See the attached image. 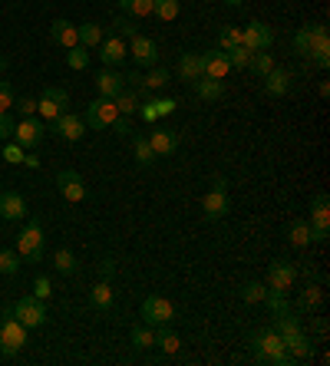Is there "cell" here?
Returning <instances> with one entry per match:
<instances>
[{
	"mask_svg": "<svg viewBox=\"0 0 330 366\" xmlns=\"http://www.w3.org/2000/svg\"><path fill=\"white\" fill-rule=\"evenodd\" d=\"M93 83H96V89H100V96H106V100H113L116 93L126 89V79H123V73H116V70H100Z\"/></svg>",
	"mask_w": 330,
	"mask_h": 366,
	"instance_id": "d6986e66",
	"label": "cell"
},
{
	"mask_svg": "<svg viewBox=\"0 0 330 366\" xmlns=\"http://www.w3.org/2000/svg\"><path fill=\"white\" fill-rule=\"evenodd\" d=\"M265 294H267V287H265V284H258V280H248V284L242 287V297L248 303H261V301H265Z\"/></svg>",
	"mask_w": 330,
	"mask_h": 366,
	"instance_id": "ee69618b",
	"label": "cell"
},
{
	"mask_svg": "<svg viewBox=\"0 0 330 366\" xmlns=\"http://www.w3.org/2000/svg\"><path fill=\"white\" fill-rule=\"evenodd\" d=\"M0 218H7V221L26 218V202L20 198V191H3L0 195Z\"/></svg>",
	"mask_w": 330,
	"mask_h": 366,
	"instance_id": "ffe728a7",
	"label": "cell"
},
{
	"mask_svg": "<svg viewBox=\"0 0 330 366\" xmlns=\"http://www.w3.org/2000/svg\"><path fill=\"white\" fill-rule=\"evenodd\" d=\"M119 7H123L129 17H149L155 7V0H119Z\"/></svg>",
	"mask_w": 330,
	"mask_h": 366,
	"instance_id": "74e56055",
	"label": "cell"
},
{
	"mask_svg": "<svg viewBox=\"0 0 330 366\" xmlns=\"http://www.w3.org/2000/svg\"><path fill=\"white\" fill-rule=\"evenodd\" d=\"M50 294H53L50 278H37V280H33V297H37V301H50Z\"/></svg>",
	"mask_w": 330,
	"mask_h": 366,
	"instance_id": "681fc988",
	"label": "cell"
},
{
	"mask_svg": "<svg viewBox=\"0 0 330 366\" xmlns=\"http://www.w3.org/2000/svg\"><path fill=\"white\" fill-rule=\"evenodd\" d=\"M311 40H314V24L301 26V30L294 33V53H297V56H307V50H311Z\"/></svg>",
	"mask_w": 330,
	"mask_h": 366,
	"instance_id": "f35d334b",
	"label": "cell"
},
{
	"mask_svg": "<svg viewBox=\"0 0 330 366\" xmlns=\"http://www.w3.org/2000/svg\"><path fill=\"white\" fill-rule=\"evenodd\" d=\"M288 238H291L294 248H307L311 244V221H291V228H288Z\"/></svg>",
	"mask_w": 330,
	"mask_h": 366,
	"instance_id": "4dcf8cb0",
	"label": "cell"
},
{
	"mask_svg": "<svg viewBox=\"0 0 330 366\" xmlns=\"http://www.w3.org/2000/svg\"><path fill=\"white\" fill-rule=\"evenodd\" d=\"M13 317H17L26 330L43 327V324H47V307H43V301H37V297H20V301L13 303Z\"/></svg>",
	"mask_w": 330,
	"mask_h": 366,
	"instance_id": "52a82bcc",
	"label": "cell"
},
{
	"mask_svg": "<svg viewBox=\"0 0 330 366\" xmlns=\"http://www.w3.org/2000/svg\"><path fill=\"white\" fill-rule=\"evenodd\" d=\"M53 264H56V271H60V274H73V271H77V254L70 251V248H60V251L53 254Z\"/></svg>",
	"mask_w": 330,
	"mask_h": 366,
	"instance_id": "8d00e7d4",
	"label": "cell"
},
{
	"mask_svg": "<svg viewBox=\"0 0 330 366\" xmlns=\"http://www.w3.org/2000/svg\"><path fill=\"white\" fill-rule=\"evenodd\" d=\"M265 89L271 93V96H284V93L291 89V70H281V66H274V70L265 76Z\"/></svg>",
	"mask_w": 330,
	"mask_h": 366,
	"instance_id": "603a6c76",
	"label": "cell"
},
{
	"mask_svg": "<svg viewBox=\"0 0 330 366\" xmlns=\"http://www.w3.org/2000/svg\"><path fill=\"white\" fill-rule=\"evenodd\" d=\"M0 66H7V60H0Z\"/></svg>",
	"mask_w": 330,
	"mask_h": 366,
	"instance_id": "94428289",
	"label": "cell"
},
{
	"mask_svg": "<svg viewBox=\"0 0 330 366\" xmlns=\"http://www.w3.org/2000/svg\"><path fill=\"white\" fill-rule=\"evenodd\" d=\"M116 119H119V109H116V102L106 100V96H100V100L89 102L86 119H83V122H86L89 129H113Z\"/></svg>",
	"mask_w": 330,
	"mask_h": 366,
	"instance_id": "8992f818",
	"label": "cell"
},
{
	"mask_svg": "<svg viewBox=\"0 0 330 366\" xmlns=\"http://www.w3.org/2000/svg\"><path fill=\"white\" fill-rule=\"evenodd\" d=\"M139 317H142V324H149V327H168V324L175 320V303L152 294V297L142 301Z\"/></svg>",
	"mask_w": 330,
	"mask_h": 366,
	"instance_id": "3957f363",
	"label": "cell"
},
{
	"mask_svg": "<svg viewBox=\"0 0 330 366\" xmlns=\"http://www.w3.org/2000/svg\"><path fill=\"white\" fill-rule=\"evenodd\" d=\"M307 56L320 66V70H327L330 66V33L324 24H314V40H311V50Z\"/></svg>",
	"mask_w": 330,
	"mask_h": 366,
	"instance_id": "e0dca14e",
	"label": "cell"
},
{
	"mask_svg": "<svg viewBox=\"0 0 330 366\" xmlns=\"http://www.w3.org/2000/svg\"><path fill=\"white\" fill-rule=\"evenodd\" d=\"M113 102H116V109H119V116H136L139 113V106H142L136 89H123V93H116Z\"/></svg>",
	"mask_w": 330,
	"mask_h": 366,
	"instance_id": "4316f807",
	"label": "cell"
},
{
	"mask_svg": "<svg viewBox=\"0 0 330 366\" xmlns=\"http://www.w3.org/2000/svg\"><path fill=\"white\" fill-rule=\"evenodd\" d=\"M126 53H129V47H126V40H123V37H106L100 43V60L106 66L123 63V60H126Z\"/></svg>",
	"mask_w": 330,
	"mask_h": 366,
	"instance_id": "ac0fdd59",
	"label": "cell"
},
{
	"mask_svg": "<svg viewBox=\"0 0 330 366\" xmlns=\"http://www.w3.org/2000/svg\"><path fill=\"white\" fill-rule=\"evenodd\" d=\"M195 93H198L205 102H215V100L225 96V83H221V79H208V76H202V79H195Z\"/></svg>",
	"mask_w": 330,
	"mask_h": 366,
	"instance_id": "d4e9b609",
	"label": "cell"
},
{
	"mask_svg": "<svg viewBox=\"0 0 330 366\" xmlns=\"http://www.w3.org/2000/svg\"><path fill=\"white\" fill-rule=\"evenodd\" d=\"M294 278H297V267L288 264V261H274V264L267 267V291H281L288 294L294 287Z\"/></svg>",
	"mask_w": 330,
	"mask_h": 366,
	"instance_id": "7c38bea8",
	"label": "cell"
},
{
	"mask_svg": "<svg viewBox=\"0 0 330 366\" xmlns=\"http://www.w3.org/2000/svg\"><path fill=\"white\" fill-rule=\"evenodd\" d=\"M102 40H106V33H102V26L100 24H83L79 26V43H83V47H100Z\"/></svg>",
	"mask_w": 330,
	"mask_h": 366,
	"instance_id": "e575fe53",
	"label": "cell"
},
{
	"mask_svg": "<svg viewBox=\"0 0 330 366\" xmlns=\"http://www.w3.org/2000/svg\"><path fill=\"white\" fill-rule=\"evenodd\" d=\"M123 79H126L129 86H139V79H142V76H139V73H136V70H129V73H126V76H123Z\"/></svg>",
	"mask_w": 330,
	"mask_h": 366,
	"instance_id": "9f6ffc18",
	"label": "cell"
},
{
	"mask_svg": "<svg viewBox=\"0 0 330 366\" xmlns=\"http://www.w3.org/2000/svg\"><path fill=\"white\" fill-rule=\"evenodd\" d=\"M198 56H202V76H208V79H225L231 73L228 53L225 50H205Z\"/></svg>",
	"mask_w": 330,
	"mask_h": 366,
	"instance_id": "2e32d148",
	"label": "cell"
},
{
	"mask_svg": "<svg viewBox=\"0 0 330 366\" xmlns=\"http://www.w3.org/2000/svg\"><path fill=\"white\" fill-rule=\"evenodd\" d=\"M56 189H60V195H63L66 202H73V205L86 198V185H83L79 172H73V168H63V172L56 175Z\"/></svg>",
	"mask_w": 330,
	"mask_h": 366,
	"instance_id": "5bb4252c",
	"label": "cell"
},
{
	"mask_svg": "<svg viewBox=\"0 0 330 366\" xmlns=\"http://www.w3.org/2000/svg\"><path fill=\"white\" fill-rule=\"evenodd\" d=\"M53 132H56L63 142H79L83 136H86V122L73 113H63V116L53 119Z\"/></svg>",
	"mask_w": 330,
	"mask_h": 366,
	"instance_id": "9a60e30c",
	"label": "cell"
},
{
	"mask_svg": "<svg viewBox=\"0 0 330 366\" xmlns=\"http://www.w3.org/2000/svg\"><path fill=\"white\" fill-rule=\"evenodd\" d=\"M50 33H53V40H56L60 47H66V50H73V47L79 43V26H73L70 20H53Z\"/></svg>",
	"mask_w": 330,
	"mask_h": 366,
	"instance_id": "7402d4cb",
	"label": "cell"
},
{
	"mask_svg": "<svg viewBox=\"0 0 330 366\" xmlns=\"http://www.w3.org/2000/svg\"><path fill=\"white\" fill-rule=\"evenodd\" d=\"M17 254H20V261H43V228L40 221H30V225L20 231V238H17Z\"/></svg>",
	"mask_w": 330,
	"mask_h": 366,
	"instance_id": "277c9868",
	"label": "cell"
},
{
	"mask_svg": "<svg viewBox=\"0 0 330 366\" xmlns=\"http://www.w3.org/2000/svg\"><path fill=\"white\" fill-rule=\"evenodd\" d=\"M113 271H116V264H113V261H102V278L109 280V274H113Z\"/></svg>",
	"mask_w": 330,
	"mask_h": 366,
	"instance_id": "680465c9",
	"label": "cell"
},
{
	"mask_svg": "<svg viewBox=\"0 0 330 366\" xmlns=\"http://www.w3.org/2000/svg\"><path fill=\"white\" fill-rule=\"evenodd\" d=\"M13 126H17V122L10 119V113H0V139H10Z\"/></svg>",
	"mask_w": 330,
	"mask_h": 366,
	"instance_id": "db71d44e",
	"label": "cell"
},
{
	"mask_svg": "<svg viewBox=\"0 0 330 366\" xmlns=\"http://www.w3.org/2000/svg\"><path fill=\"white\" fill-rule=\"evenodd\" d=\"M225 3H228V7H242L244 0H225Z\"/></svg>",
	"mask_w": 330,
	"mask_h": 366,
	"instance_id": "91938a15",
	"label": "cell"
},
{
	"mask_svg": "<svg viewBox=\"0 0 330 366\" xmlns=\"http://www.w3.org/2000/svg\"><path fill=\"white\" fill-rule=\"evenodd\" d=\"M116 37H123V40H132L136 37V33H139V30H136V24H132V20H126V17H116Z\"/></svg>",
	"mask_w": 330,
	"mask_h": 366,
	"instance_id": "7dc6e473",
	"label": "cell"
},
{
	"mask_svg": "<svg viewBox=\"0 0 330 366\" xmlns=\"http://www.w3.org/2000/svg\"><path fill=\"white\" fill-rule=\"evenodd\" d=\"M327 231H330V202L320 191V195H314V205H311V241H327Z\"/></svg>",
	"mask_w": 330,
	"mask_h": 366,
	"instance_id": "30bf717a",
	"label": "cell"
},
{
	"mask_svg": "<svg viewBox=\"0 0 330 366\" xmlns=\"http://www.w3.org/2000/svg\"><path fill=\"white\" fill-rule=\"evenodd\" d=\"M43 132H47V122L37 119V116H26V119H20V122L13 126V142L24 145V149H37L40 139H43Z\"/></svg>",
	"mask_w": 330,
	"mask_h": 366,
	"instance_id": "ba28073f",
	"label": "cell"
},
{
	"mask_svg": "<svg viewBox=\"0 0 330 366\" xmlns=\"http://www.w3.org/2000/svg\"><path fill=\"white\" fill-rule=\"evenodd\" d=\"M149 145H152L155 155H172V152L178 149V132L175 129H152Z\"/></svg>",
	"mask_w": 330,
	"mask_h": 366,
	"instance_id": "44dd1931",
	"label": "cell"
},
{
	"mask_svg": "<svg viewBox=\"0 0 330 366\" xmlns=\"http://www.w3.org/2000/svg\"><path fill=\"white\" fill-rule=\"evenodd\" d=\"M66 102H70V96H66L63 89H43V96L37 100V116L43 119V122H53L56 116H63L66 113Z\"/></svg>",
	"mask_w": 330,
	"mask_h": 366,
	"instance_id": "9c48e42d",
	"label": "cell"
},
{
	"mask_svg": "<svg viewBox=\"0 0 330 366\" xmlns=\"http://www.w3.org/2000/svg\"><path fill=\"white\" fill-rule=\"evenodd\" d=\"M129 56L139 66H155L159 63V43L149 37H142V33H136V37L129 40Z\"/></svg>",
	"mask_w": 330,
	"mask_h": 366,
	"instance_id": "4fadbf2b",
	"label": "cell"
},
{
	"mask_svg": "<svg viewBox=\"0 0 330 366\" xmlns=\"http://www.w3.org/2000/svg\"><path fill=\"white\" fill-rule=\"evenodd\" d=\"M0 155H3V162L20 165V162H24V145H17V142H7V145H3V152H0Z\"/></svg>",
	"mask_w": 330,
	"mask_h": 366,
	"instance_id": "bcb514c9",
	"label": "cell"
},
{
	"mask_svg": "<svg viewBox=\"0 0 330 366\" xmlns=\"http://www.w3.org/2000/svg\"><path fill=\"white\" fill-rule=\"evenodd\" d=\"M152 106H155V113H159V119H165V116L175 113L178 102H175V100H152Z\"/></svg>",
	"mask_w": 330,
	"mask_h": 366,
	"instance_id": "f907efd6",
	"label": "cell"
},
{
	"mask_svg": "<svg viewBox=\"0 0 330 366\" xmlns=\"http://www.w3.org/2000/svg\"><path fill=\"white\" fill-rule=\"evenodd\" d=\"M139 116L146 119V122H149V126H155V122H159V113H155L152 102H142V106H139Z\"/></svg>",
	"mask_w": 330,
	"mask_h": 366,
	"instance_id": "11a10c76",
	"label": "cell"
},
{
	"mask_svg": "<svg viewBox=\"0 0 330 366\" xmlns=\"http://www.w3.org/2000/svg\"><path fill=\"white\" fill-rule=\"evenodd\" d=\"M17 271H20V254L0 251V274H17Z\"/></svg>",
	"mask_w": 330,
	"mask_h": 366,
	"instance_id": "f6af8a7d",
	"label": "cell"
},
{
	"mask_svg": "<svg viewBox=\"0 0 330 366\" xmlns=\"http://www.w3.org/2000/svg\"><path fill=\"white\" fill-rule=\"evenodd\" d=\"M152 13L159 17V20H175L178 17V0H155Z\"/></svg>",
	"mask_w": 330,
	"mask_h": 366,
	"instance_id": "b9f144b4",
	"label": "cell"
},
{
	"mask_svg": "<svg viewBox=\"0 0 330 366\" xmlns=\"http://www.w3.org/2000/svg\"><path fill=\"white\" fill-rule=\"evenodd\" d=\"M113 129H116V136H119V139L132 136V122H129V116H119V119L113 122Z\"/></svg>",
	"mask_w": 330,
	"mask_h": 366,
	"instance_id": "816d5d0a",
	"label": "cell"
},
{
	"mask_svg": "<svg viewBox=\"0 0 330 366\" xmlns=\"http://www.w3.org/2000/svg\"><path fill=\"white\" fill-rule=\"evenodd\" d=\"M235 47H242V26H221L218 30V50H235Z\"/></svg>",
	"mask_w": 330,
	"mask_h": 366,
	"instance_id": "d6a6232c",
	"label": "cell"
},
{
	"mask_svg": "<svg viewBox=\"0 0 330 366\" xmlns=\"http://www.w3.org/2000/svg\"><path fill=\"white\" fill-rule=\"evenodd\" d=\"M228 208H231V198H228V182L218 175L215 178V185H212V191H205V198H202V212L208 221H218V218H225L228 215Z\"/></svg>",
	"mask_w": 330,
	"mask_h": 366,
	"instance_id": "7a4b0ae2",
	"label": "cell"
},
{
	"mask_svg": "<svg viewBox=\"0 0 330 366\" xmlns=\"http://www.w3.org/2000/svg\"><path fill=\"white\" fill-rule=\"evenodd\" d=\"M265 301H267V307L274 310V317L291 314V303H288V294H281V291H267V294H265Z\"/></svg>",
	"mask_w": 330,
	"mask_h": 366,
	"instance_id": "ab89813d",
	"label": "cell"
},
{
	"mask_svg": "<svg viewBox=\"0 0 330 366\" xmlns=\"http://www.w3.org/2000/svg\"><path fill=\"white\" fill-rule=\"evenodd\" d=\"M155 347H162V353H178V350H182V340H178V333H172V330H159V333H155Z\"/></svg>",
	"mask_w": 330,
	"mask_h": 366,
	"instance_id": "d590c367",
	"label": "cell"
},
{
	"mask_svg": "<svg viewBox=\"0 0 330 366\" xmlns=\"http://www.w3.org/2000/svg\"><path fill=\"white\" fill-rule=\"evenodd\" d=\"M17 96H13V86L10 83H0V113H10Z\"/></svg>",
	"mask_w": 330,
	"mask_h": 366,
	"instance_id": "c3c4849f",
	"label": "cell"
},
{
	"mask_svg": "<svg viewBox=\"0 0 330 366\" xmlns=\"http://www.w3.org/2000/svg\"><path fill=\"white\" fill-rule=\"evenodd\" d=\"M24 165L26 168H40V159L37 155H24Z\"/></svg>",
	"mask_w": 330,
	"mask_h": 366,
	"instance_id": "6f0895ef",
	"label": "cell"
},
{
	"mask_svg": "<svg viewBox=\"0 0 330 366\" xmlns=\"http://www.w3.org/2000/svg\"><path fill=\"white\" fill-rule=\"evenodd\" d=\"M66 66H70V70H86L89 66V50L83 43H77L73 50L66 53Z\"/></svg>",
	"mask_w": 330,
	"mask_h": 366,
	"instance_id": "60d3db41",
	"label": "cell"
},
{
	"mask_svg": "<svg viewBox=\"0 0 330 366\" xmlns=\"http://www.w3.org/2000/svg\"><path fill=\"white\" fill-rule=\"evenodd\" d=\"M129 340H132V347H136V350H152V347H155V330L149 327V324H142V327H132Z\"/></svg>",
	"mask_w": 330,
	"mask_h": 366,
	"instance_id": "f546056e",
	"label": "cell"
},
{
	"mask_svg": "<svg viewBox=\"0 0 330 366\" xmlns=\"http://www.w3.org/2000/svg\"><path fill=\"white\" fill-rule=\"evenodd\" d=\"M320 303H324V291H320V284H307L304 294H301V301H297V307H301V310H317Z\"/></svg>",
	"mask_w": 330,
	"mask_h": 366,
	"instance_id": "836d02e7",
	"label": "cell"
},
{
	"mask_svg": "<svg viewBox=\"0 0 330 366\" xmlns=\"http://www.w3.org/2000/svg\"><path fill=\"white\" fill-rule=\"evenodd\" d=\"M113 301H116V294H113V287H109V280H106V278H102L100 284L89 291V303H93L96 310H109Z\"/></svg>",
	"mask_w": 330,
	"mask_h": 366,
	"instance_id": "484cf974",
	"label": "cell"
},
{
	"mask_svg": "<svg viewBox=\"0 0 330 366\" xmlns=\"http://www.w3.org/2000/svg\"><path fill=\"white\" fill-rule=\"evenodd\" d=\"M228 63H231V70H248V63H251V50H248V47H235V50H228Z\"/></svg>",
	"mask_w": 330,
	"mask_h": 366,
	"instance_id": "7bdbcfd3",
	"label": "cell"
},
{
	"mask_svg": "<svg viewBox=\"0 0 330 366\" xmlns=\"http://www.w3.org/2000/svg\"><path fill=\"white\" fill-rule=\"evenodd\" d=\"M132 155L139 165H152L155 162V152L149 145V136H132Z\"/></svg>",
	"mask_w": 330,
	"mask_h": 366,
	"instance_id": "1f68e13d",
	"label": "cell"
},
{
	"mask_svg": "<svg viewBox=\"0 0 330 366\" xmlns=\"http://www.w3.org/2000/svg\"><path fill=\"white\" fill-rule=\"evenodd\" d=\"M271 43H274V30L261 20H251L248 26H242V47H248L251 53L258 50H271Z\"/></svg>",
	"mask_w": 330,
	"mask_h": 366,
	"instance_id": "8fae6325",
	"label": "cell"
},
{
	"mask_svg": "<svg viewBox=\"0 0 330 366\" xmlns=\"http://www.w3.org/2000/svg\"><path fill=\"white\" fill-rule=\"evenodd\" d=\"M24 347H26V327L17 320V317L3 320V324H0V353H3V356H17Z\"/></svg>",
	"mask_w": 330,
	"mask_h": 366,
	"instance_id": "5b68a950",
	"label": "cell"
},
{
	"mask_svg": "<svg viewBox=\"0 0 330 366\" xmlns=\"http://www.w3.org/2000/svg\"><path fill=\"white\" fill-rule=\"evenodd\" d=\"M178 76L189 79V83L202 79V56H198V53H182V60H178Z\"/></svg>",
	"mask_w": 330,
	"mask_h": 366,
	"instance_id": "cb8c5ba5",
	"label": "cell"
},
{
	"mask_svg": "<svg viewBox=\"0 0 330 366\" xmlns=\"http://www.w3.org/2000/svg\"><path fill=\"white\" fill-rule=\"evenodd\" d=\"M251 350H254V360H258V363H271V366L291 363V353H288V347H284V340H281V333L274 327L258 330L251 337Z\"/></svg>",
	"mask_w": 330,
	"mask_h": 366,
	"instance_id": "6da1fadb",
	"label": "cell"
},
{
	"mask_svg": "<svg viewBox=\"0 0 330 366\" xmlns=\"http://www.w3.org/2000/svg\"><path fill=\"white\" fill-rule=\"evenodd\" d=\"M248 70H251L258 79H265L271 70H274V56L267 50H258V53H251V63H248Z\"/></svg>",
	"mask_w": 330,
	"mask_h": 366,
	"instance_id": "f1b7e54d",
	"label": "cell"
},
{
	"mask_svg": "<svg viewBox=\"0 0 330 366\" xmlns=\"http://www.w3.org/2000/svg\"><path fill=\"white\" fill-rule=\"evenodd\" d=\"M142 89H149V93H155V89H165L168 86V70H162V66H149V73L139 79Z\"/></svg>",
	"mask_w": 330,
	"mask_h": 366,
	"instance_id": "83f0119b",
	"label": "cell"
},
{
	"mask_svg": "<svg viewBox=\"0 0 330 366\" xmlns=\"http://www.w3.org/2000/svg\"><path fill=\"white\" fill-rule=\"evenodd\" d=\"M13 106H20V116H37V100H30V96H20V102H13Z\"/></svg>",
	"mask_w": 330,
	"mask_h": 366,
	"instance_id": "f5cc1de1",
	"label": "cell"
}]
</instances>
